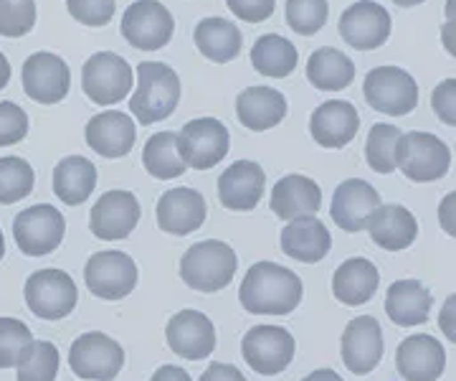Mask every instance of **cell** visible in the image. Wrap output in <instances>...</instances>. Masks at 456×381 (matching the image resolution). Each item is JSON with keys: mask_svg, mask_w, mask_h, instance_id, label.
<instances>
[{"mask_svg": "<svg viewBox=\"0 0 456 381\" xmlns=\"http://www.w3.org/2000/svg\"><path fill=\"white\" fill-rule=\"evenodd\" d=\"M86 145L99 153L102 158H125L137 140V128L127 112L107 110L86 122Z\"/></svg>", "mask_w": 456, "mask_h": 381, "instance_id": "obj_23", "label": "cell"}, {"mask_svg": "<svg viewBox=\"0 0 456 381\" xmlns=\"http://www.w3.org/2000/svg\"><path fill=\"white\" fill-rule=\"evenodd\" d=\"M360 115L355 104L347 100L322 102L310 117V133L317 145L327 150H340L355 140Z\"/></svg>", "mask_w": 456, "mask_h": 381, "instance_id": "obj_21", "label": "cell"}, {"mask_svg": "<svg viewBox=\"0 0 456 381\" xmlns=\"http://www.w3.org/2000/svg\"><path fill=\"white\" fill-rule=\"evenodd\" d=\"M28 135V115L16 102H0V148L16 145Z\"/></svg>", "mask_w": 456, "mask_h": 381, "instance_id": "obj_43", "label": "cell"}, {"mask_svg": "<svg viewBox=\"0 0 456 381\" xmlns=\"http://www.w3.org/2000/svg\"><path fill=\"white\" fill-rule=\"evenodd\" d=\"M439 328L452 344H456V293L449 295V298L444 300V305H441Z\"/></svg>", "mask_w": 456, "mask_h": 381, "instance_id": "obj_46", "label": "cell"}, {"mask_svg": "<svg viewBox=\"0 0 456 381\" xmlns=\"http://www.w3.org/2000/svg\"><path fill=\"white\" fill-rule=\"evenodd\" d=\"M441 44H444V49L449 51L456 59V18L446 21V23L441 26Z\"/></svg>", "mask_w": 456, "mask_h": 381, "instance_id": "obj_50", "label": "cell"}, {"mask_svg": "<svg viewBox=\"0 0 456 381\" xmlns=\"http://www.w3.org/2000/svg\"><path fill=\"white\" fill-rule=\"evenodd\" d=\"M196 46L198 51L211 59L213 64H228L233 62L244 49V36L228 21V18L211 16L203 18L196 26Z\"/></svg>", "mask_w": 456, "mask_h": 381, "instance_id": "obj_31", "label": "cell"}, {"mask_svg": "<svg viewBox=\"0 0 456 381\" xmlns=\"http://www.w3.org/2000/svg\"><path fill=\"white\" fill-rule=\"evenodd\" d=\"M236 115L244 128L264 133L277 128L287 117V100L279 89L272 87H248L236 97Z\"/></svg>", "mask_w": 456, "mask_h": 381, "instance_id": "obj_27", "label": "cell"}, {"mask_svg": "<svg viewBox=\"0 0 456 381\" xmlns=\"http://www.w3.org/2000/svg\"><path fill=\"white\" fill-rule=\"evenodd\" d=\"M178 145L180 155L188 166L196 170H208L228 155L231 135L221 120L196 117L183 125V130L178 133Z\"/></svg>", "mask_w": 456, "mask_h": 381, "instance_id": "obj_11", "label": "cell"}, {"mask_svg": "<svg viewBox=\"0 0 456 381\" xmlns=\"http://www.w3.org/2000/svg\"><path fill=\"white\" fill-rule=\"evenodd\" d=\"M150 381H193V379H191V374H188L185 369H180V366H173V364H165L152 374V379Z\"/></svg>", "mask_w": 456, "mask_h": 381, "instance_id": "obj_49", "label": "cell"}, {"mask_svg": "<svg viewBox=\"0 0 456 381\" xmlns=\"http://www.w3.org/2000/svg\"><path fill=\"white\" fill-rule=\"evenodd\" d=\"M401 170L408 181L434 183L452 168V150L431 133H408L401 143Z\"/></svg>", "mask_w": 456, "mask_h": 381, "instance_id": "obj_13", "label": "cell"}, {"mask_svg": "<svg viewBox=\"0 0 456 381\" xmlns=\"http://www.w3.org/2000/svg\"><path fill=\"white\" fill-rule=\"evenodd\" d=\"M33 26H36L33 0H0V36L20 38L31 34Z\"/></svg>", "mask_w": 456, "mask_h": 381, "instance_id": "obj_41", "label": "cell"}, {"mask_svg": "<svg viewBox=\"0 0 456 381\" xmlns=\"http://www.w3.org/2000/svg\"><path fill=\"white\" fill-rule=\"evenodd\" d=\"M302 381H345V379H342L335 369H317V371H312L310 377H305Z\"/></svg>", "mask_w": 456, "mask_h": 381, "instance_id": "obj_51", "label": "cell"}, {"mask_svg": "<svg viewBox=\"0 0 456 381\" xmlns=\"http://www.w3.org/2000/svg\"><path fill=\"white\" fill-rule=\"evenodd\" d=\"M239 257L221 239H206L188 249L180 260V277L196 293H218L233 282Z\"/></svg>", "mask_w": 456, "mask_h": 381, "instance_id": "obj_3", "label": "cell"}, {"mask_svg": "<svg viewBox=\"0 0 456 381\" xmlns=\"http://www.w3.org/2000/svg\"><path fill=\"white\" fill-rule=\"evenodd\" d=\"M370 239L386 252H403L419 236V221L401 203H386L380 206L368 224Z\"/></svg>", "mask_w": 456, "mask_h": 381, "instance_id": "obj_28", "label": "cell"}, {"mask_svg": "<svg viewBox=\"0 0 456 381\" xmlns=\"http://www.w3.org/2000/svg\"><path fill=\"white\" fill-rule=\"evenodd\" d=\"M395 366L406 381H436L446 369V351L434 335L416 333L401 341Z\"/></svg>", "mask_w": 456, "mask_h": 381, "instance_id": "obj_22", "label": "cell"}, {"mask_svg": "<svg viewBox=\"0 0 456 381\" xmlns=\"http://www.w3.org/2000/svg\"><path fill=\"white\" fill-rule=\"evenodd\" d=\"M66 8L74 21H79L82 26L102 29L114 18L117 3L114 0H66Z\"/></svg>", "mask_w": 456, "mask_h": 381, "instance_id": "obj_42", "label": "cell"}, {"mask_svg": "<svg viewBox=\"0 0 456 381\" xmlns=\"http://www.w3.org/2000/svg\"><path fill=\"white\" fill-rule=\"evenodd\" d=\"M398 8H413V5H421V3H426V0H393Z\"/></svg>", "mask_w": 456, "mask_h": 381, "instance_id": "obj_54", "label": "cell"}, {"mask_svg": "<svg viewBox=\"0 0 456 381\" xmlns=\"http://www.w3.org/2000/svg\"><path fill=\"white\" fill-rule=\"evenodd\" d=\"M266 188V173L254 161H236L218 178V199L231 211H251Z\"/></svg>", "mask_w": 456, "mask_h": 381, "instance_id": "obj_24", "label": "cell"}, {"mask_svg": "<svg viewBox=\"0 0 456 381\" xmlns=\"http://www.w3.org/2000/svg\"><path fill=\"white\" fill-rule=\"evenodd\" d=\"M228 11L246 23H264L274 16L277 0H226Z\"/></svg>", "mask_w": 456, "mask_h": 381, "instance_id": "obj_45", "label": "cell"}, {"mask_svg": "<svg viewBox=\"0 0 456 381\" xmlns=\"http://www.w3.org/2000/svg\"><path fill=\"white\" fill-rule=\"evenodd\" d=\"M3 254H5V236L0 232V260H3Z\"/></svg>", "mask_w": 456, "mask_h": 381, "instance_id": "obj_55", "label": "cell"}, {"mask_svg": "<svg viewBox=\"0 0 456 381\" xmlns=\"http://www.w3.org/2000/svg\"><path fill=\"white\" fill-rule=\"evenodd\" d=\"M59 348L51 341H33L28 353L18 364V381H56Z\"/></svg>", "mask_w": 456, "mask_h": 381, "instance_id": "obj_38", "label": "cell"}, {"mask_svg": "<svg viewBox=\"0 0 456 381\" xmlns=\"http://www.w3.org/2000/svg\"><path fill=\"white\" fill-rule=\"evenodd\" d=\"M380 206H383L380 194L370 183L362 178H347L335 188L330 216H332L335 227H340L342 232L358 234L370 224V219Z\"/></svg>", "mask_w": 456, "mask_h": 381, "instance_id": "obj_16", "label": "cell"}, {"mask_svg": "<svg viewBox=\"0 0 456 381\" xmlns=\"http://www.w3.org/2000/svg\"><path fill=\"white\" fill-rule=\"evenodd\" d=\"M165 338L173 353L188 361H203L216 348V328L213 320L200 311H180L165 326Z\"/></svg>", "mask_w": 456, "mask_h": 381, "instance_id": "obj_17", "label": "cell"}, {"mask_svg": "<svg viewBox=\"0 0 456 381\" xmlns=\"http://www.w3.org/2000/svg\"><path fill=\"white\" fill-rule=\"evenodd\" d=\"M342 364L347 371L365 377L383 359V331L373 315H358L342 333Z\"/></svg>", "mask_w": 456, "mask_h": 381, "instance_id": "obj_18", "label": "cell"}, {"mask_svg": "<svg viewBox=\"0 0 456 381\" xmlns=\"http://www.w3.org/2000/svg\"><path fill=\"white\" fill-rule=\"evenodd\" d=\"M175 31V18L160 0H134L122 16V36L137 51L165 49Z\"/></svg>", "mask_w": 456, "mask_h": 381, "instance_id": "obj_6", "label": "cell"}, {"mask_svg": "<svg viewBox=\"0 0 456 381\" xmlns=\"http://www.w3.org/2000/svg\"><path fill=\"white\" fill-rule=\"evenodd\" d=\"M180 102V77L163 62H142L137 67V89L132 92L130 110L140 125L163 122L175 112Z\"/></svg>", "mask_w": 456, "mask_h": 381, "instance_id": "obj_2", "label": "cell"}, {"mask_svg": "<svg viewBox=\"0 0 456 381\" xmlns=\"http://www.w3.org/2000/svg\"><path fill=\"white\" fill-rule=\"evenodd\" d=\"M241 353L254 374L277 377L292 364L297 344L292 333L281 326H254L241 341Z\"/></svg>", "mask_w": 456, "mask_h": 381, "instance_id": "obj_8", "label": "cell"}, {"mask_svg": "<svg viewBox=\"0 0 456 381\" xmlns=\"http://www.w3.org/2000/svg\"><path fill=\"white\" fill-rule=\"evenodd\" d=\"M158 227L173 236H188L198 232L206 221V199L198 194L196 188L180 186L165 191L158 201Z\"/></svg>", "mask_w": 456, "mask_h": 381, "instance_id": "obj_20", "label": "cell"}, {"mask_svg": "<svg viewBox=\"0 0 456 381\" xmlns=\"http://www.w3.org/2000/svg\"><path fill=\"white\" fill-rule=\"evenodd\" d=\"M11 82V62L5 59V54H0V89H5Z\"/></svg>", "mask_w": 456, "mask_h": 381, "instance_id": "obj_52", "label": "cell"}, {"mask_svg": "<svg viewBox=\"0 0 456 381\" xmlns=\"http://www.w3.org/2000/svg\"><path fill=\"white\" fill-rule=\"evenodd\" d=\"M36 173L28 161L18 155L0 158V203H18L33 191Z\"/></svg>", "mask_w": 456, "mask_h": 381, "instance_id": "obj_37", "label": "cell"}, {"mask_svg": "<svg viewBox=\"0 0 456 381\" xmlns=\"http://www.w3.org/2000/svg\"><path fill=\"white\" fill-rule=\"evenodd\" d=\"M140 201L132 191H107L102 199L92 206L89 227L97 239L114 242V239H127L130 232L140 221Z\"/></svg>", "mask_w": 456, "mask_h": 381, "instance_id": "obj_19", "label": "cell"}, {"mask_svg": "<svg viewBox=\"0 0 456 381\" xmlns=\"http://www.w3.org/2000/svg\"><path fill=\"white\" fill-rule=\"evenodd\" d=\"M365 102L391 117H403L419 104V84L406 69L378 67L362 82Z\"/></svg>", "mask_w": 456, "mask_h": 381, "instance_id": "obj_5", "label": "cell"}, {"mask_svg": "<svg viewBox=\"0 0 456 381\" xmlns=\"http://www.w3.org/2000/svg\"><path fill=\"white\" fill-rule=\"evenodd\" d=\"M322 206V188L312 181L310 176L302 173H289L274 183L272 191V211L284 219H305V216H317Z\"/></svg>", "mask_w": 456, "mask_h": 381, "instance_id": "obj_25", "label": "cell"}, {"mask_svg": "<svg viewBox=\"0 0 456 381\" xmlns=\"http://www.w3.org/2000/svg\"><path fill=\"white\" fill-rule=\"evenodd\" d=\"M84 95L99 107L122 102L132 89V67L114 51L92 54L82 69Z\"/></svg>", "mask_w": 456, "mask_h": 381, "instance_id": "obj_4", "label": "cell"}, {"mask_svg": "<svg viewBox=\"0 0 456 381\" xmlns=\"http://www.w3.org/2000/svg\"><path fill=\"white\" fill-rule=\"evenodd\" d=\"M33 346L31 328L18 318H0V369H13Z\"/></svg>", "mask_w": 456, "mask_h": 381, "instance_id": "obj_39", "label": "cell"}, {"mask_svg": "<svg viewBox=\"0 0 456 381\" xmlns=\"http://www.w3.org/2000/svg\"><path fill=\"white\" fill-rule=\"evenodd\" d=\"M330 18L327 0H287V23L294 34L314 36Z\"/></svg>", "mask_w": 456, "mask_h": 381, "instance_id": "obj_40", "label": "cell"}, {"mask_svg": "<svg viewBox=\"0 0 456 381\" xmlns=\"http://www.w3.org/2000/svg\"><path fill=\"white\" fill-rule=\"evenodd\" d=\"M444 13H446V21L456 18V0H446V8H444Z\"/></svg>", "mask_w": 456, "mask_h": 381, "instance_id": "obj_53", "label": "cell"}, {"mask_svg": "<svg viewBox=\"0 0 456 381\" xmlns=\"http://www.w3.org/2000/svg\"><path fill=\"white\" fill-rule=\"evenodd\" d=\"M77 285L64 269H38L26 280V305L41 320H61L77 308Z\"/></svg>", "mask_w": 456, "mask_h": 381, "instance_id": "obj_9", "label": "cell"}, {"mask_svg": "<svg viewBox=\"0 0 456 381\" xmlns=\"http://www.w3.org/2000/svg\"><path fill=\"white\" fill-rule=\"evenodd\" d=\"M340 36L353 49H380L391 36V13L375 0H358L340 16Z\"/></svg>", "mask_w": 456, "mask_h": 381, "instance_id": "obj_15", "label": "cell"}, {"mask_svg": "<svg viewBox=\"0 0 456 381\" xmlns=\"http://www.w3.org/2000/svg\"><path fill=\"white\" fill-rule=\"evenodd\" d=\"M97 186V168L84 155H66L53 168V194L66 206H79Z\"/></svg>", "mask_w": 456, "mask_h": 381, "instance_id": "obj_32", "label": "cell"}, {"mask_svg": "<svg viewBox=\"0 0 456 381\" xmlns=\"http://www.w3.org/2000/svg\"><path fill=\"white\" fill-rule=\"evenodd\" d=\"M439 224L444 232L456 239V191L446 194L439 203Z\"/></svg>", "mask_w": 456, "mask_h": 381, "instance_id": "obj_47", "label": "cell"}, {"mask_svg": "<svg viewBox=\"0 0 456 381\" xmlns=\"http://www.w3.org/2000/svg\"><path fill=\"white\" fill-rule=\"evenodd\" d=\"M64 214L51 203H36L31 209H23L13 221L18 249L28 257H44L56 252L64 242Z\"/></svg>", "mask_w": 456, "mask_h": 381, "instance_id": "obj_10", "label": "cell"}, {"mask_svg": "<svg viewBox=\"0 0 456 381\" xmlns=\"http://www.w3.org/2000/svg\"><path fill=\"white\" fill-rule=\"evenodd\" d=\"M378 285H380L378 267L365 257H350L332 275V295L340 300L342 305L355 308L373 300Z\"/></svg>", "mask_w": 456, "mask_h": 381, "instance_id": "obj_30", "label": "cell"}, {"mask_svg": "<svg viewBox=\"0 0 456 381\" xmlns=\"http://www.w3.org/2000/svg\"><path fill=\"white\" fill-rule=\"evenodd\" d=\"M69 366L89 381H112L125 366V351L107 333H82L69 348Z\"/></svg>", "mask_w": 456, "mask_h": 381, "instance_id": "obj_7", "label": "cell"}, {"mask_svg": "<svg viewBox=\"0 0 456 381\" xmlns=\"http://www.w3.org/2000/svg\"><path fill=\"white\" fill-rule=\"evenodd\" d=\"M307 82L320 92H340L355 82V64L340 49L322 46L307 62Z\"/></svg>", "mask_w": 456, "mask_h": 381, "instance_id": "obj_33", "label": "cell"}, {"mask_svg": "<svg viewBox=\"0 0 456 381\" xmlns=\"http://www.w3.org/2000/svg\"><path fill=\"white\" fill-rule=\"evenodd\" d=\"M401 143H403V133L388 125V122H378L368 133V143H365V161L373 168L375 173H393L401 166Z\"/></svg>", "mask_w": 456, "mask_h": 381, "instance_id": "obj_36", "label": "cell"}, {"mask_svg": "<svg viewBox=\"0 0 456 381\" xmlns=\"http://www.w3.org/2000/svg\"><path fill=\"white\" fill-rule=\"evenodd\" d=\"M142 166L158 181H173V178L183 176L188 163L180 155L178 135L167 133V130L152 135L142 150Z\"/></svg>", "mask_w": 456, "mask_h": 381, "instance_id": "obj_35", "label": "cell"}, {"mask_svg": "<svg viewBox=\"0 0 456 381\" xmlns=\"http://www.w3.org/2000/svg\"><path fill=\"white\" fill-rule=\"evenodd\" d=\"M431 110L444 125L456 128V79H444L431 92Z\"/></svg>", "mask_w": 456, "mask_h": 381, "instance_id": "obj_44", "label": "cell"}, {"mask_svg": "<svg viewBox=\"0 0 456 381\" xmlns=\"http://www.w3.org/2000/svg\"><path fill=\"white\" fill-rule=\"evenodd\" d=\"M279 242H281V252L287 257L305 262V265L322 262L332 249V236L317 216H305V219L289 221L281 229Z\"/></svg>", "mask_w": 456, "mask_h": 381, "instance_id": "obj_26", "label": "cell"}, {"mask_svg": "<svg viewBox=\"0 0 456 381\" xmlns=\"http://www.w3.org/2000/svg\"><path fill=\"white\" fill-rule=\"evenodd\" d=\"M302 280L289 267L277 262H256L248 267L239 287V300L244 311L254 315H287L302 302Z\"/></svg>", "mask_w": 456, "mask_h": 381, "instance_id": "obj_1", "label": "cell"}, {"mask_svg": "<svg viewBox=\"0 0 456 381\" xmlns=\"http://www.w3.org/2000/svg\"><path fill=\"white\" fill-rule=\"evenodd\" d=\"M299 62V54L289 38L279 34H264L254 41V49H251V64L254 69L264 74V77H272V79H284L289 77Z\"/></svg>", "mask_w": 456, "mask_h": 381, "instance_id": "obj_34", "label": "cell"}, {"mask_svg": "<svg viewBox=\"0 0 456 381\" xmlns=\"http://www.w3.org/2000/svg\"><path fill=\"white\" fill-rule=\"evenodd\" d=\"M23 89L38 104H59L71 89V71L59 54L36 51L23 64Z\"/></svg>", "mask_w": 456, "mask_h": 381, "instance_id": "obj_14", "label": "cell"}, {"mask_svg": "<svg viewBox=\"0 0 456 381\" xmlns=\"http://www.w3.org/2000/svg\"><path fill=\"white\" fill-rule=\"evenodd\" d=\"M84 282L99 300H122L137 287V265L125 252H97L84 267Z\"/></svg>", "mask_w": 456, "mask_h": 381, "instance_id": "obj_12", "label": "cell"}, {"mask_svg": "<svg viewBox=\"0 0 456 381\" xmlns=\"http://www.w3.org/2000/svg\"><path fill=\"white\" fill-rule=\"evenodd\" d=\"M200 381H246V377L239 371V369H236V366L216 361V364H211L206 371H203Z\"/></svg>", "mask_w": 456, "mask_h": 381, "instance_id": "obj_48", "label": "cell"}, {"mask_svg": "<svg viewBox=\"0 0 456 381\" xmlns=\"http://www.w3.org/2000/svg\"><path fill=\"white\" fill-rule=\"evenodd\" d=\"M431 305L434 298L419 280H395L386 293V313L401 328L424 326L431 315Z\"/></svg>", "mask_w": 456, "mask_h": 381, "instance_id": "obj_29", "label": "cell"}]
</instances>
